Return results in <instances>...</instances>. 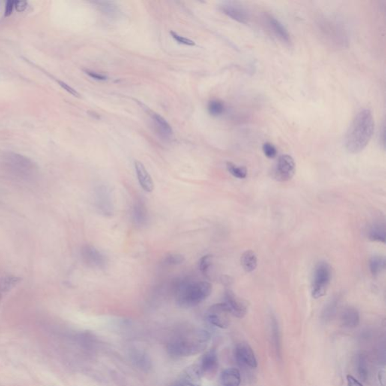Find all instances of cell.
I'll list each match as a JSON object with an SVG mask.
<instances>
[{"instance_id":"6da1fadb","label":"cell","mask_w":386,"mask_h":386,"mask_svg":"<svg viewBox=\"0 0 386 386\" xmlns=\"http://www.w3.org/2000/svg\"><path fill=\"white\" fill-rule=\"evenodd\" d=\"M373 116L369 109H361L354 117L345 138V147L348 153H361L373 135Z\"/></svg>"},{"instance_id":"7a4b0ae2","label":"cell","mask_w":386,"mask_h":386,"mask_svg":"<svg viewBox=\"0 0 386 386\" xmlns=\"http://www.w3.org/2000/svg\"><path fill=\"white\" fill-rule=\"evenodd\" d=\"M211 340V334L202 329L187 330L171 338L167 345L168 354L174 357H186L203 351Z\"/></svg>"},{"instance_id":"3957f363","label":"cell","mask_w":386,"mask_h":386,"mask_svg":"<svg viewBox=\"0 0 386 386\" xmlns=\"http://www.w3.org/2000/svg\"><path fill=\"white\" fill-rule=\"evenodd\" d=\"M211 292L212 285L210 282H186L177 288L176 303L180 307H193L205 301Z\"/></svg>"},{"instance_id":"277c9868","label":"cell","mask_w":386,"mask_h":386,"mask_svg":"<svg viewBox=\"0 0 386 386\" xmlns=\"http://www.w3.org/2000/svg\"><path fill=\"white\" fill-rule=\"evenodd\" d=\"M2 163L7 173L19 180L31 181L37 177V165L22 155L7 153L3 158Z\"/></svg>"},{"instance_id":"5b68a950","label":"cell","mask_w":386,"mask_h":386,"mask_svg":"<svg viewBox=\"0 0 386 386\" xmlns=\"http://www.w3.org/2000/svg\"><path fill=\"white\" fill-rule=\"evenodd\" d=\"M319 31L326 42L332 46L342 48L348 43L345 29L336 21L328 19L321 21Z\"/></svg>"},{"instance_id":"8992f818","label":"cell","mask_w":386,"mask_h":386,"mask_svg":"<svg viewBox=\"0 0 386 386\" xmlns=\"http://www.w3.org/2000/svg\"><path fill=\"white\" fill-rule=\"evenodd\" d=\"M332 278L331 267L327 263H318L314 272L312 294L313 298L324 297L327 292Z\"/></svg>"},{"instance_id":"52a82bcc","label":"cell","mask_w":386,"mask_h":386,"mask_svg":"<svg viewBox=\"0 0 386 386\" xmlns=\"http://www.w3.org/2000/svg\"><path fill=\"white\" fill-rule=\"evenodd\" d=\"M296 172L294 159L289 155H282L278 159L273 170V177L278 181L285 182L292 179Z\"/></svg>"},{"instance_id":"ba28073f","label":"cell","mask_w":386,"mask_h":386,"mask_svg":"<svg viewBox=\"0 0 386 386\" xmlns=\"http://www.w3.org/2000/svg\"><path fill=\"white\" fill-rule=\"evenodd\" d=\"M229 310L224 303L213 305L206 314L207 320L210 324L219 328L226 329L230 324Z\"/></svg>"},{"instance_id":"9c48e42d","label":"cell","mask_w":386,"mask_h":386,"mask_svg":"<svg viewBox=\"0 0 386 386\" xmlns=\"http://www.w3.org/2000/svg\"><path fill=\"white\" fill-rule=\"evenodd\" d=\"M202 376L199 363L192 364L180 373L172 386H201Z\"/></svg>"},{"instance_id":"30bf717a","label":"cell","mask_w":386,"mask_h":386,"mask_svg":"<svg viewBox=\"0 0 386 386\" xmlns=\"http://www.w3.org/2000/svg\"><path fill=\"white\" fill-rule=\"evenodd\" d=\"M223 303L226 305L230 315L236 318H243L247 314V303L242 299L237 297L236 294L231 290H226L225 291Z\"/></svg>"},{"instance_id":"8fae6325","label":"cell","mask_w":386,"mask_h":386,"mask_svg":"<svg viewBox=\"0 0 386 386\" xmlns=\"http://www.w3.org/2000/svg\"><path fill=\"white\" fill-rule=\"evenodd\" d=\"M220 11L238 23L247 24L250 20L248 12L241 4L235 2H224L220 5Z\"/></svg>"},{"instance_id":"7c38bea8","label":"cell","mask_w":386,"mask_h":386,"mask_svg":"<svg viewBox=\"0 0 386 386\" xmlns=\"http://www.w3.org/2000/svg\"><path fill=\"white\" fill-rule=\"evenodd\" d=\"M235 357L239 366L243 367L256 368L258 366L254 352L248 344H238L235 347Z\"/></svg>"},{"instance_id":"4fadbf2b","label":"cell","mask_w":386,"mask_h":386,"mask_svg":"<svg viewBox=\"0 0 386 386\" xmlns=\"http://www.w3.org/2000/svg\"><path fill=\"white\" fill-rule=\"evenodd\" d=\"M265 20L269 30L273 33V35L284 44L291 46L292 40L286 28L273 16H267Z\"/></svg>"},{"instance_id":"5bb4252c","label":"cell","mask_w":386,"mask_h":386,"mask_svg":"<svg viewBox=\"0 0 386 386\" xmlns=\"http://www.w3.org/2000/svg\"><path fill=\"white\" fill-rule=\"evenodd\" d=\"M81 255L84 262L91 267L103 268L106 264V258L101 252L93 247V246L85 245L81 250Z\"/></svg>"},{"instance_id":"9a60e30c","label":"cell","mask_w":386,"mask_h":386,"mask_svg":"<svg viewBox=\"0 0 386 386\" xmlns=\"http://www.w3.org/2000/svg\"><path fill=\"white\" fill-rule=\"evenodd\" d=\"M199 365L202 371V375H210L215 373L219 366L217 351L214 349L207 351L201 358Z\"/></svg>"},{"instance_id":"2e32d148","label":"cell","mask_w":386,"mask_h":386,"mask_svg":"<svg viewBox=\"0 0 386 386\" xmlns=\"http://www.w3.org/2000/svg\"><path fill=\"white\" fill-rule=\"evenodd\" d=\"M135 170H136L137 176L138 181L141 187L147 192H153L154 189V183L151 176L146 169L145 166L141 162L136 161L135 162Z\"/></svg>"},{"instance_id":"e0dca14e","label":"cell","mask_w":386,"mask_h":386,"mask_svg":"<svg viewBox=\"0 0 386 386\" xmlns=\"http://www.w3.org/2000/svg\"><path fill=\"white\" fill-rule=\"evenodd\" d=\"M341 323L347 328H354L360 322V315L355 308L346 307L341 314Z\"/></svg>"},{"instance_id":"ac0fdd59","label":"cell","mask_w":386,"mask_h":386,"mask_svg":"<svg viewBox=\"0 0 386 386\" xmlns=\"http://www.w3.org/2000/svg\"><path fill=\"white\" fill-rule=\"evenodd\" d=\"M151 115L158 134L164 139H170L173 135V130L169 123L162 115L156 112H153Z\"/></svg>"},{"instance_id":"d6986e66","label":"cell","mask_w":386,"mask_h":386,"mask_svg":"<svg viewBox=\"0 0 386 386\" xmlns=\"http://www.w3.org/2000/svg\"><path fill=\"white\" fill-rule=\"evenodd\" d=\"M220 381L223 386H239L241 374L236 368H227L222 372Z\"/></svg>"},{"instance_id":"ffe728a7","label":"cell","mask_w":386,"mask_h":386,"mask_svg":"<svg viewBox=\"0 0 386 386\" xmlns=\"http://www.w3.org/2000/svg\"><path fill=\"white\" fill-rule=\"evenodd\" d=\"M241 264L244 271L251 273L258 267V258L256 253L251 250H246L241 258Z\"/></svg>"},{"instance_id":"44dd1931","label":"cell","mask_w":386,"mask_h":386,"mask_svg":"<svg viewBox=\"0 0 386 386\" xmlns=\"http://www.w3.org/2000/svg\"><path fill=\"white\" fill-rule=\"evenodd\" d=\"M20 282V278L17 276H6L0 278V300H2L6 294L10 292Z\"/></svg>"},{"instance_id":"7402d4cb","label":"cell","mask_w":386,"mask_h":386,"mask_svg":"<svg viewBox=\"0 0 386 386\" xmlns=\"http://www.w3.org/2000/svg\"><path fill=\"white\" fill-rule=\"evenodd\" d=\"M131 357L135 366H138L139 369L149 370L151 368L152 363L150 357L143 351L141 352L139 351H135L132 353Z\"/></svg>"},{"instance_id":"603a6c76","label":"cell","mask_w":386,"mask_h":386,"mask_svg":"<svg viewBox=\"0 0 386 386\" xmlns=\"http://www.w3.org/2000/svg\"><path fill=\"white\" fill-rule=\"evenodd\" d=\"M386 261L384 256H373L369 261V270L373 276H377L385 269Z\"/></svg>"},{"instance_id":"cb8c5ba5","label":"cell","mask_w":386,"mask_h":386,"mask_svg":"<svg viewBox=\"0 0 386 386\" xmlns=\"http://www.w3.org/2000/svg\"><path fill=\"white\" fill-rule=\"evenodd\" d=\"M369 238L371 241L385 243V228L384 225L375 224L369 232Z\"/></svg>"},{"instance_id":"d4e9b609","label":"cell","mask_w":386,"mask_h":386,"mask_svg":"<svg viewBox=\"0 0 386 386\" xmlns=\"http://www.w3.org/2000/svg\"><path fill=\"white\" fill-rule=\"evenodd\" d=\"M339 303V297H333L330 301L327 303L322 312V319L327 321L331 320L336 314L337 310L338 305Z\"/></svg>"},{"instance_id":"484cf974","label":"cell","mask_w":386,"mask_h":386,"mask_svg":"<svg viewBox=\"0 0 386 386\" xmlns=\"http://www.w3.org/2000/svg\"><path fill=\"white\" fill-rule=\"evenodd\" d=\"M272 333H273V340L276 348V354L279 357H281L282 354V342H281V335L279 331V324L276 318L272 320Z\"/></svg>"},{"instance_id":"4316f807","label":"cell","mask_w":386,"mask_h":386,"mask_svg":"<svg viewBox=\"0 0 386 386\" xmlns=\"http://www.w3.org/2000/svg\"><path fill=\"white\" fill-rule=\"evenodd\" d=\"M213 260H214V256L212 255L208 254L202 256L199 261V269L201 273L210 279H211V272L212 270L211 268L213 267Z\"/></svg>"},{"instance_id":"83f0119b","label":"cell","mask_w":386,"mask_h":386,"mask_svg":"<svg viewBox=\"0 0 386 386\" xmlns=\"http://www.w3.org/2000/svg\"><path fill=\"white\" fill-rule=\"evenodd\" d=\"M357 372L362 381H366L368 378V367L366 357L360 354L357 357Z\"/></svg>"},{"instance_id":"f1b7e54d","label":"cell","mask_w":386,"mask_h":386,"mask_svg":"<svg viewBox=\"0 0 386 386\" xmlns=\"http://www.w3.org/2000/svg\"><path fill=\"white\" fill-rule=\"evenodd\" d=\"M226 167L229 172L236 178L244 179L247 177V170L245 167L237 166L231 162H227Z\"/></svg>"},{"instance_id":"f546056e","label":"cell","mask_w":386,"mask_h":386,"mask_svg":"<svg viewBox=\"0 0 386 386\" xmlns=\"http://www.w3.org/2000/svg\"><path fill=\"white\" fill-rule=\"evenodd\" d=\"M208 110L213 116H219L224 112V104L218 100H211L208 103Z\"/></svg>"},{"instance_id":"4dcf8cb0","label":"cell","mask_w":386,"mask_h":386,"mask_svg":"<svg viewBox=\"0 0 386 386\" xmlns=\"http://www.w3.org/2000/svg\"><path fill=\"white\" fill-rule=\"evenodd\" d=\"M147 210L143 204H137L134 210V217L135 221L139 224H143L147 220Z\"/></svg>"},{"instance_id":"1f68e13d","label":"cell","mask_w":386,"mask_h":386,"mask_svg":"<svg viewBox=\"0 0 386 386\" xmlns=\"http://www.w3.org/2000/svg\"><path fill=\"white\" fill-rule=\"evenodd\" d=\"M100 8L101 9V11L107 16H116L118 14V8L117 6L114 4V3L111 2H100L98 3Z\"/></svg>"},{"instance_id":"d6a6232c","label":"cell","mask_w":386,"mask_h":386,"mask_svg":"<svg viewBox=\"0 0 386 386\" xmlns=\"http://www.w3.org/2000/svg\"><path fill=\"white\" fill-rule=\"evenodd\" d=\"M185 261L184 256L180 253H171L165 258V263L168 265H179Z\"/></svg>"},{"instance_id":"836d02e7","label":"cell","mask_w":386,"mask_h":386,"mask_svg":"<svg viewBox=\"0 0 386 386\" xmlns=\"http://www.w3.org/2000/svg\"><path fill=\"white\" fill-rule=\"evenodd\" d=\"M263 151L269 159H274L277 155V149L270 143H265L263 146Z\"/></svg>"},{"instance_id":"e575fe53","label":"cell","mask_w":386,"mask_h":386,"mask_svg":"<svg viewBox=\"0 0 386 386\" xmlns=\"http://www.w3.org/2000/svg\"><path fill=\"white\" fill-rule=\"evenodd\" d=\"M172 38L175 40L177 43H180V44L185 45L187 46H196V43L192 40H189V39L186 38V37H181V36L177 34V33L173 32L171 31L170 32Z\"/></svg>"},{"instance_id":"d590c367","label":"cell","mask_w":386,"mask_h":386,"mask_svg":"<svg viewBox=\"0 0 386 386\" xmlns=\"http://www.w3.org/2000/svg\"><path fill=\"white\" fill-rule=\"evenodd\" d=\"M58 82L59 83L60 86L62 87L64 90H66L67 92L70 93V94H72V95L76 97H80V94H79V93H78L77 91L74 89V88H72V87H70V85H67V84L65 83V82H61V81H58Z\"/></svg>"},{"instance_id":"8d00e7d4","label":"cell","mask_w":386,"mask_h":386,"mask_svg":"<svg viewBox=\"0 0 386 386\" xmlns=\"http://www.w3.org/2000/svg\"><path fill=\"white\" fill-rule=\"evenodd\" d=\"M86 73L88 75V76H90V77L92 78V79H96V80L104 81L106 80V79H107V77H106V76H104V75L100 74V73H96V72L86 71Z\"/></svg>"},{"instance_id":"74e56055","label":"cell","mask_w":386,"mask_h":386,"mask_svg":"<svg viewBox=\"0 0 386 386\" xmlns=\"http://www.w3.org/2000/svg\"><path fill=\"white\" fill-rule=\"evenodd\" d=\"M347 382H348V386H363L361 383L356 379L352 375H347Z\"/></svg>"},{"instance_id":"f35d334b","label":"cell","mask_w":386,"mask_h":386,"mask_svg":"<svg viewBox=\"0 0 386 386\" xmlns=\"http://www.w3.org/2000/svg\"><path fill=\"white\" fill-rule=\"evenodd\" d=\"M28 4L25 1H16L15 2V7L16 10L19 12H24L27 9Z\"/></svg>"},{"instance_id":"ab89813d","label":"cell","mask_w":386,"mask_h":386,"mask_svg":"<svg viewBox=\"0 0 386 386\" xmlns=\"http://www.w3.org/2000/svg\"><path fill=\"white\" fill-rule=\"evenodd\" d=\"M15 7V1H8L7 3V6H6V13L5 16H11L12 13L13 12V9Z\"/></svg>"}]
</instances>
